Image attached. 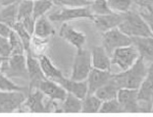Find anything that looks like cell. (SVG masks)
<instances>
[{
  "instance_id": "6da1fadb",
  "label": "cell",
  "mask_w": 153,
  "mask_h": 117,
  "mask_svg": "<svg viewBox=\"0 0 153 117\" xmlns=\"http://www.w3.org/2000/svg\"><path fill=\"white\" fill-rule=\"evenodd\" d=\"M147 67L144 60L140 56L131 67L120 73L113 74L112 80L119 89H138L146 75Z\"/></svg>"
},
{
  "instance_id": "7a4b0ae2",
  "label": "cell",
  "mask_w": 153,
  "mask_h": 117,
  "mask_svg": "<svg viewBox=\"0 0 153 117\" xmlns=\"http://www.w3.org/2000/svg\"><path fill=\"white\" fill-rule=\"evenodd\" d=\"M122 22L119 25V30L128 37H153V34L148 25L142 18L140 12L130 10L123 13Z\"/></svg>"
},
{
  "instance_id": "3957f363",
  "label": "cell",
  "mask_w": 153,
  "mask_h": 117,
  "mask_svg": "<svg viewBox=\"0 0 153 117\" xmlns=\"http://www.w3.org/2000/svg\"><path fill=\"white\" fill-rule=\"evenodd\" d=\"M51 22L54 23H68L70 21L88 19L92 20L93 15L89 10V7H59L56 11L52 12L48 16Z\"/></svg>"
},
{
  "instance_id": "277c9868",
  "label": "cell",
  "mask_w": 153,
  "mask_h": 117,
  "mask_svg": "<svg viewBox=\"0 0 153 117\" xmlns=\"http://www.w3.org/2000/svg\"><path fill=\"white\" fill-rule=\"evenodd\" d=\"M8 78H20L27 81L26 54H12L3 61L1 70Z\"/></svg>"
},
{
  "instance_id": "5b68a950",
  "label": "cell",
  "mask_w": 153,
  "mask_h": 117,
  "mask_svg": "<svg viewBox=\"0 0 153 117\" xmlns=\"http://www.w3.org/2000/svg\"><path fill=\"white\" fill-rule=\"evenodd\" d=\"M91 69L92 64L90 51L85 49L83 47L81 49H76L70 79L75 81H85L86 80Z\"/></svg>"
},
{
  "instance_id": "8992f818",
  "label": "cell",
  "mask_w": 153,
  "mask_h": 117,
  "mask_svg": "<svg viewBox=\"0 0 153 117\" xmlns=\"http://www.w3.org/2000/svg\"><path fill=\"white\" fill-rule=\"evenodd\" d=\"M138 57V51L131 43L130 45L116 48L111 54V63L116 65L121 71H125L133 66Z\"/></svg>"
},
{
  "instance_id": "52a82bcc",
  "label": "cell",
  "mask_w": 153,
  "mask_h": 117,
  "mask_svg": "<svg viewBox=\"0 0 153 117\" xmlns=\"http://www.w3.org/2000/svg\"><path fill=\"white\" fill-rule=\"evenodd\" d=\"M101 34V45L110 56L116 48L131 44V39L121 32L119 28H114Z\"/></svg>"
},
{
  "instance_id": "ba28073f",
  "label": "cell",
  "mask_w": 153,
  "mask_h": 117,
  "mask_svg": "<svg viewBox=\"0 0 153 117\" xmlns=\"http://www.w3.org/2000/svg\"><path fill=\"white\" fill-rule=\"evenodd\" d=\"M153 95V63L147 67L146 75L138 89V101L141 112H151V95Z\"/></svg>"
},
{
  "instance_id": "9c48e42d",
  "label": "cell",
  "mask_w": 153,
  "mask_h": 117,
  "mask_svg": "<svg viewBox=\"0 0 153 117\" xmlns=\"http://www.w3.org/2000/svg\"><path fill=\"white\" fill-rule=\"evenodd\" d=\"M26 95L21 91H0V113L20 111Z\"/></svg>"
},
{
  "instance_id": "30bf717a",
  "label": "cell",
  "mask_w": 153,
  "mask_h": 117,
  "mask_svg": "<svg viewBox=\"0 0 153 117\" xmlns=\"http://www.w3.org/2000/svg\"><path fill=\"white\" fill-rule=\"evenodd\" d=\"M124 113H140V101H138V89H120L117 95Z\"/></svg>"
},
{
  "instance_id": "8fae6325",
  "label": "cell",
  "mask_w": 153,
  "mask_h": 117,
  "mask_svg": "<svg viewBox=\"0 0 153 117\" xmlns=\"http://www.w3.org/2000/svg\"><path fill=\"white\" fill-rule=\"evenodd\" d=\"M26 60H27V82H29L27 92H30L33 91V89H37L38 84L46 78H45L42 69L40 67L38 58L34 57L30 52H26Z\"/></svg>"
},
{
  "instance_id": "7c38bea8",
  "label": "cell",
  "mask_w": 153,
  "mask_h": 117,
  "mask_svg": "<svg viewBox=\"0 0 153 117\" xmlns=\"http://www.w3.org/2000/svg\"><path fill=\"white\" fill-rule=\"evenodd\" d=\"M20 111L29 113H46L45 95L38 89L27 92Z\"/></svg>"
},
{
  "instance_id": "4fadbf2b",
  "label": "cell",
  "mask_w": 153,
  "mask_h": 117,
  "mask_svg": "<svg viewBox=\"0 0 153 117\" xmlns=\"http://www.w3.org/2000/svg\"><path fill=\"white\" fill-rule=\"evenodd\" d=\"M59 34L65 41H67L74 46L76 49H81L86 41V36L85 33L75 29L68 23H63L59 31Z\"/></svg>"
},
{
  "instance_id": "5bb4252c",
  "label": "cell",
  "mask_w": 153,
  "mask_h": 117,
  "mask_svg": "<svg viewBox=\"0 0 153 117\" xmlns=\"http://www.w3.org/2000/svg\"><path fill=\"white\" fill-rule=\"evenodd\" d=\"M37 89L40 92H42V94L46 98L59 102L63 101L66 95H67V91L60 84L54 81L48 80V79H44L43 81H41L38 84Z\"/></svg>"
},
{
  "instance_id": "9a60e30c",
  "label": "cell",
  "mask_w": 153,
  "mask_h": 117,
  "mask_svg": "<svg viewBox=\"0 0 153 117\" xmlns=\"http://www.w3.org/2000/svg\"><path fill=\"white\" fill-rule=\"evenodd\" d=\"M122 18H123V15L121 13L111 12L109 14H104V15L93 16L91 21L99 32L104 33L106 31L119 27L120 23L122 22Z\"/></svg>"
},
{
  "instance_id": "2e32d148",
  "label": "cell",
  "mask_w": 153,
  "mask_h": 117,
  "mask_svg": "<svg viewBox=\"0 0 153 117\" xmlns=\"http://www.w3.org/2000/svg\"><path fill=\"white\" fill-rule=\"evenodd\" d=\"M112 75L113 74L111 73V71L92 68L86 78L88 94H94L99 88H101L103 85H105L111 80Z\"/></svg>"
},
{
  "instance_id": "e0dca14e",
  "label": "cell",
  "mask_w": 153,
  "mask_h": 117,
  "mask_svg": "<svg viewBox=\"0 0 153 117\" xmlns=\"http://www.w3.org/2000/svg\"><path fill=\"white\" fill-rule=\"evenodd\" d=\"M90 56H91L92 68L111 71V66H112L111 56L106 52L102 45L93 46L90 51Z\"/></svg>"
},
{
  "instance_id": "ac0fdd59",
  "label": "cell",
  "mask_w": 153,
  "mask_h": 117,
  "mask_svg": "<svg viewBox=\"0 0 153 117\" xmlns=\"http://www.w3.org/2000/svg\"><path fill=\"white\" fill-rule=\"evenodd\" d=\"M131 43L137 49L138 54L145 63H153V37H131Z\"/></svg>"
},
{
  "instance_id": "d6986e66",
  "label": "cell",
  "mask_w": 153,
  "mask_h": 117,
  "mask_svg": "<svg viewBox=\"0 0 153 117\" xmlns=\"http://www.w3.org/2000/svg\"><path fill=\"white\" fill-rule=\"evenodd\" d=\"M38 61H39L40 67L42 69V72L46 79L56 82L58 84L64 79L65 76L63 73L59 70V68L55 66L46 54H43L38 57Z\"/></svg>"
},
{
  "instance_id": "ffe728a7",
  "label": "cell",
  "mask_w": 153,
  "mask_h": 117,
  "mask_svg": "<svg viewBox=\"0 0 153 117\" xmlns=\"http://www.w3.org/2000/svg\"><path fill=\"white\" fill-rule=\"evenodd\" d=\"M59 84L67 91V92H70V94L78 96V98L81 99H83L86 96V95L88 94L86 80L75 81V80H72L70 78L64 77V79L59 83Z\"/></svg>"
},
{
  "instance_id": "44dd1931",
  "label": "cell",
  "mask_w": 153,
  "mask_h": 117,
  "mask_svg": "<svg viewBox=\"0 0 153 117\" xmlns=\"http://www.w3.org/2000/svg\"><path fill=\"white\" fill-rule=\"evenodd\" d=\"M55 34V29L52 26L51 21L48 19L46 15L41 16L36 20L34 31L33 36L40 37V39H50Z\"/></svg>"
},
{
  "instance_id": "7402d4cb",
  "label": "cell",
  "mask_w": 153,
  "mask_h": 117,
  "mask_svg": "<svg viewBox=\"0 0 153 117\" xmlns=\"http://www.w3.org/2000/svg\"><path fill=\"white\" fill-rule=\"evenodd\" d=\"M82 99L67 92L65 99L60 102L61 112L64 113H82Z\"/></svg>"
},
{
  "instance_id": "603a6c76",
  "label": "cell",
  "mask_w": 153,
  "mask_h": 117,
  "mask_svg": "<svg viewBox=\"0 0 153 117\" xmlns=\"http://www.w3.org/2000/svg\"><path fill=\"white\" fill-rule=\"evenodd\" d=\"M119 89H120L117 87V85L115 84L112 78H111V80L108 83H106L101 88L97 89L94 92V95L99 99H101L102 101H109V99L117 98V95Z\"/></svg>"
},
{
  "instance_id": "cb8c5ba5",
  "label": "cell",
  "mask_w": 153,
  "mask_h": 117,
  "mask_svg": "<svg viewBox=\"0 0 153 117\" xmlns=\"http://www.w3.org/2000/svg\"><path fill=\"white\" fill-rule=\"evenodd\" d=\"M17 13H18V3L12 5L2 6L0 8V22L7 24L13 28L17 21Z\"/></svg>"
},
{
  "instance_id": "d4e9b609",
  "label": "cell",
  "mask_w": 153,
  "mask_h": 117,
  "mask_svg": "<svg viewBox=\"0 0 153 117\" xmlns=\"http://www.w3.org/2000/svg\"><path fill=\"white\" fill-rule=\"evenodd\" d=\"M102 101L94 94H88L82 99V113H99Z\"/></svg>"
},
{
  "instance_id": "484cf974",
  "label": "cell",
  "mask_w": 153,
  "mask_h": 117,
  "mask_svg": "<svg viewBox=\"0 0 153 117\" xmlns=\"http://www.w3.org/2000/svg\"><path fill=\"white\" fill-rule=\"evenodd\" d=\"M48 47V39H40V37L33 36L32 40H30V50L27 52H30L34 57L38 58L41 55L45 54Z\"/></svg>"
},
{
  "instance_id": "4316f807",
  "label": "cell",
  "mask_w": 153,
  "mask_h": 117,
  "mask_svg": "<svg viewBox=\"0 0 153 117\" xmlns=\"http://www.w3.org/2000/svg\"><path fill=\"white\" fill-rule=\"evenodd\" d=\"M53 6L54 5L51 0H34L33 17L36 20L41 16L46 15V13L49 12Z\"/></svg>"
},
{
  "instance_id": "83f0119b",
  "label": "cell",
  "mask_w": 153,
  "mask_h": 117,
  "mask_svg": "<svg viewBox=\"0 0 153 117\" xmlns=\"http://www.w3.org/2000/svg\"><path fill=\"white\" fill-rule=\"evenodd\" d=\"M12 29L15 31L17 34H18V37H20L21 41H22L24 47H25L26 52H27V51L30 50V40H32L33 36L23 27V25L20 22H16V24L13 26Z\"/></svg>"
},
{
  "instance_id": "f1b7e54d",
  "label": "cell",
  "mask_w": 153,
  "mask_h": 117,
  "mask_svg": "<svg viewBox=\"0 0 153 117\" xmlns=\"http://www.w3.org/2000/svg\"><path fill=\"white\" fill-rule=\"evenodd\" d=\"M88 7L93 16L104 15V14H109L113 12L110 9L107 0H92Z\"/></svg>"
},
{
  "instance_id": "f546056e",
  "label": "cell",
  "mask_w": 153,
  "mask_h": 117,
  "mask_svg": "<svg viewBox=\"0 0 153 117\" xmlns=\"http://www.w3.org/2000/svg\"><path fill=\"white\" fill-rule=\"evenodd\" d=\"M110 9L116 13H126L131 9L134 5L133 0H107Z\"/></svg>"
},
{
  "instance_id": "4dcf8cb0",
  "label": "cell",
  "mask_w": 153,
  "mask_h": 117,
  "mask_svg": "<svg viewBox=\"0 0 153 117\" xmlns=\"http://www.w3.org/2000/svg\"><path fill=\"white\" fill-rule=\"evenodd\" d=\"M33 0H21L18 3V13H17V21H21L27 17L33 16Z\"/></svg>"
},
{
  "instance_id": "1f68e13d",
  "label": "cell",
  "mask_w": 153,
  "mask_h": 117,
  "mask_svg": "<svg viewBox=\"0 0 153 117\" xmlns=\"http://www.w3.org/2000/svg\"><path fill=\"white\" fill-rule=\"evenodd\" d=\"M10 45H11V55L12 54H26L25 47H24L20 37L14 30H12L11 34L8 37Z\"/></svg>"
},
{
  "instance_id": "d6a6232c",
  "label": "cell",
  "mask_w": 153,
  "mask_h": 117,
  "mask_svg": "<svg viewBox=\"0 0 153 117\" xmlns=\"http://www.w3.org/2000/svg\"><path fill=\"white\" fill-rule=\"evenodd\" d=\"M99 113H124L117 98L102 101Z\"/></svg>"
},
{
  "instance_id": "836d02e7",
  "label": "cell",
  "mask_w": 153,
  "mask_h": 117,
  "mask_svg": "<svg viewBox=\"0 0 153 117\" xmlns=\"http://www.w3.org/2000/svg\"><path fill=\"white\" fill-rule=\"evenodd\" d=\"M27 89H25L21 86L14 83L11 79L8 78L5 74L0 71V91H21L24 92Z\"/></svg>"
},
{
  "instance_id": "e575fe53",
  "label": "cell",
  "mask_w": 153,
  "mask_h": 117,
  "mask_svg": "<svg viewBox=\"0 0 153 117\" xmlns=\"http://www.w3.org/2000/svg\"><path fill=\"white\" fill-rule=\"evenodd\" d=\"M53 5L58 7H86L92 0H51Z\"/></svg>"
},
{
  "instance_id": "d590c367",
  "label": "cell",
  "mask_w": 153,
  "mask_h": 117,
  "mask_svg": "<svg viewBox=\"0 0 153 117\" xmlns=\"http://www.w3.org/2000/svg\"><path fill=\"white\" fill-rule=\"evenodd\" d=\"M11 55V45L8 37L0 36V56L7 58Z\"/></svg>"
},
{
  "instance_id": "8d00e7d4",
  "label": "cell",
  "mask_w": 153,
  "mask_h": 117,
  "mask_svg": "<svg viewBox=\"0 0 153 117\" xmlns=\"http://www.w3.org/2000/svg\"><path fill=\"white\" fill-rule=\"evenodd\" d=\"M19 22L22 24L23 27L33 36V31H34V25H36V19H34L33 16H30V17H27V18H24L23 20L19 21Z\"/></svg>"
},
{
  "instance_id": "74e56055",
  "label": "cell",
  "mask_w": 153,
  "mask_h": 117,
  "mask_svg": "<svg viewBox=\"0 0 153 117\" xmlns=\"http://www.w3.org/2000/svg\"><path fill=\"white\" fill-rule=\"evenodd\" d=\"M140 13L142 16V18H143L145 22H146V24L149 27V29H150V31L153 34V9H151V10H140Z\"/></svg>"
},
{
  "instance_id": "f35d334b",
  "label": "cell",
  "mask_w": 153,
  "mask_h": 117,
  "mask_svg": "<svg viewBox=\"0 0 153 117\" xmlns=\"http://www.w3.org/2000/svg\"><path fill=\"white\" fill-rule=\"evenodd\" d=\"M134 4L138 6L141 10L153 9V0H133Z\"/></svg>"
},
{
  "instance_id": "ab89813d",
  "label": "cell",
  "mask_w": 153,
  "mask_h": 117,
  "mask_svg": "<svg viewBox=\"0 0 153 117\" xmlns=\"http://www.w3.org/2000/svg\"><path fill=\"white\" fill-rule=\"evenodd\" d=\"M12 28L8 26L7 24L0 22V36L4 37H9L10 34L12 32Z\"/></svg>"
},
{
  "instance_id": "60d3db41",
  "label": "cell",
  "mask_w": 153,
  "mask_h": 117,
  "mask_svg": "<svg viewBox=\"0 0 153 117\" xmlns=\"http://www.w3.org/2000/svg\"><path fill=\"white\" fill-rule=\"evenodd\" d=\"M21 0H0V6H7V5H12L19 3Z\"/></svg>"
},
{
  "instance_id": "b9f144b4",
  "label": "cell",
  "mask_w": 153,
  "mask_h": 117,
  "mask_svg": "<svg viewBox=\"0 0 153 117\" xmlns=\"http://www.w3.org/2000/svg\"><path fill=\"white\" fill-rule=\"evenodd\" d=\"M4 59H5L4 57L0 56V70H1V67H2V64H3V61H4Z\"/></svg>"
},
{
  "instance_id": "7bdbcfd3",
  "label": "cell",
  "mask_w": 153,
  "mask_h": 117,
  "mask_svg": "<svg viewBox=\"0 0 153 117\" xmlns=\"http://www.w3.org/2000/svg\"><path fill=\"white\" fill-rule=\"evenodd\" d=\"M150 101H151V112H153V95H151V99H150Z\"/></svg>"
},
{
  "instance_id": "ee69618b",
  "label": "cell",
  "mask_w": 153,
  "mask_h": 117,
  "mask_svg": "<svg viewBox=\"0 0 153 117\" xmlns=\"http://www.w3.org/2000/svg\"><path fill=\"white\" fill-rule=\"evenodd\" d=\"M33 1H34V0H33Z\"/></svg>"
}]
</instances>
